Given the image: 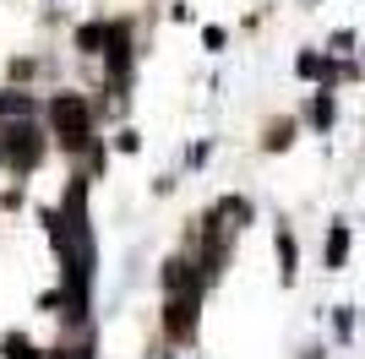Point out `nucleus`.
Listing matches in <instances>:
<instances>
[{"label":"nucleus","instance_id":"nucleus-1","mask_svg":"<svg viewBox=\"0 0 365 359\" xmlns=\"http://www.w3.org/2000/svg\"><path fill=\"white\" fill-rule=\"evenodd\" d=\"M49 120H55V136H61L66 147H88L93 125H88V104H82L76 93H61V98L49 104Z\"/></svg>","mask_w":365,"mask_h":359},{"label":"nucleus","instance_id":"nucleus-7","mask_svg":"<svg viewBox=\"0 0 365 359\" xmlns=\"http://www.w3.org/2000/svg\"><path fill=\"white\" fill-rule=\"evenodd\" d=\"M0 115H33V98H22V93H0Z\"/></svg>","mask_w":365,"mask_h":359},{"label":"nucleus","instance_id":"nucleus-4","mask_svg":"<svg viewBox=\"0 0 365 359\" xmlns=\"http://www.w3.org/2000/svg\"><path fill=\"white\" fill-rule=\"evenodd\" d=\"M76 44L88 49V55H93V49H98V44H109V22H88V28L76 33Z\"/></svg>","mask_w":365,"mask_h":359},{"label":"nucleus","instance_id":"nucleus-3","mask_svg":"<svg viewBox=\"0 0 365 359\" xmlns=\"http://www.w3.org/2000/svg\"><path fill=\"white\" fill-rule=\"evenodd\" d=\"M344 256H349V229L333 224V234H327V267H344Z\"/></svg>","mask_w":365,"mask_h":359},{"label":"nucleus","instance_id":"nucleus-6","mask_svg":"<svg viewBox=\"0 0 365 359\" xmlns=\"http://www.w3.org/2000/svg\"><path fill=\"white\" fill-rule=\"evenodd\" d=\"M0 348H6V359H38V348H33L28 338H22V332H11V338H6Z\"/></svg>","mask_w":365,"mask_h":359},{"label":"nucleus","instance_id":"nucleus-2","mask_svg":"<svg viewBox=\"0 0 365 359\" xmlns=\"http://www.w3.org/2000/svg\"><path fill=\"white\" fill-rule=\"evenodd\" d=\"M0 152L11 158V169H33V164H38V152H44V142H38V131L22 120V125H6V142H0Z\"/></svg>","mask_w":365,"mask_h":359},{"label":"nucleus","instance_id":"nucleus-8","mask_svg":"<svg viewBox=\"0 0 365 359\" xmlns=\"http://www.w3.org/2000/svg\"><path fill=\"white\" fill-rule=\"evenodd\" d=\"M311 120H317V131H327V125H333V93H322V98H317Z\"/></svg>","mask_w":365,"mask_h":359},{"label":"nucleus","instance_id":"nucleus-5","mask_svg":"<svg viewBox=\"0 0 365 359\" xmlns=\"http://www.w3.org/2000/svg\"><path fill=\"white\" fill-rule=\"evenodd\" d=\"M278 261H284V283H294V261H300V251H294L289 234H278Z\"/></svg>","mask_w":365,"mask_h":359},{"label":"nucleus","instance_id":"nucleus-9","mask_svg":"<svg viewBox=\"0 0 365 359\" xmlns=\"http://www.w3.org/2000/svg\"><path fill=\"white\" fill-rule=\"evenodd\" d=\"M300 76H333V66L322 55H300Z\"/></svg>","mask_w":365,"mask_h":359}]
</instances>
